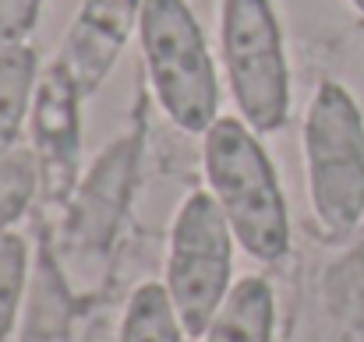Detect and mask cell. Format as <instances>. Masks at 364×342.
<instances>
[{
	"label": "cell",
	"instance_id": "cell-1",
	"mask_svg": "<svg viewBox=\"0 0 364 342\" xmlns=\"http://www.w3.org/2000/svg\"><path fill=\"white\" fill-rule=\"evenodd\" d=\"M205 180L251 258L279 261L290 250V212L279 177L244 116H220L205 131Z\"/></svg>",
	"mask_w": 364,
	"mask_h": 342
},
{
	"label": "cell",
	"instance_id": "cell-2",
	"mask_svg": "<svg viewBox=\"0 0 364 342\" xmlns=\"http://www.w3.org/2000/svg\"><path fill=\"white\" fill-rule=\"evenodd\" d=\"M138 39L163 114L188 134H205L220 120V78L191 4L141 0Z\"/></svg>",
	"mask_w": 364,
	"mask_h": 342
},
{
	"label": "cell",
	"instance_id": "cell-3",
	"mask_svg": "<svg viewBox=\"0 0 364 342\" xmlns=\"http://www.w3.org/2000/svg\"><path fill=\"white\" fill-rule=\"evenodd\" d=\"M304 170L315 216L350 233L364 216V114L340 82H322L308 103Z\"/></svg>",
	"mask_w": 364,
	"mask_h": 342
},
{
	"label": "cell",
	"instance_id": "cell-4",
	"mask_svg": "<svg viewBox=\"0 0 364 342\" xmlns=\"http://www.w3.org/2000/svg\"><path fill=\"white\" fill-rule=\"evenodd\" d=\"M220 50L237 114L258 131L290 116V64L272 0H220Z\"/></svg>",
	"mask_w": 364,
	"mask_h": 342
},
{
	"label": "cell",
	"instance_id": "cell-5",
	"mask_svg": "<svg viewBox=\"0 0 364 342\" xmlns=\"http://www.w3.org/2000/svg\"><path fill=\"white\" fill-rule=\"evenodd\" d=\"M234 279V229L223 216L213 191H195L181 205L170 258H166V289L177 307V318L191 339H205L213 318L220 314Z\"/></svg>",
	"mask_w": 364,
	"mask_h": 342
},
{
	"label": "cell",
	"instance_id": "cell-6",
	"mask_svg": "<svg viewBox=\"0 0 364 342\" xmlns=\"http://www.w3.org/2000/svg\"><path fill=\"white\" fill-rule=\"evenodd\" d=\"M134 166H138V134H124L107 145V152L85 173L64 219V247L71 258L82 261L107 258L134 184Z\"/></svg>",
	"mask_w": 364,
	"mask_h": 342
},
{
	"label": "cell",
	"instance_id": "cell-7",
	"mask_svg": "<svg viewBox=\"0 0 364 342\" xmlns=\"http://www.w3.org/2000/svg\"><path fill=\"white\" fill-rule=\"evenodd\" d=\"M82 89L60 60H50L39 71L32 99V152L39 159V177L53 198L68 194L78 173L82 155V120H78Z\"/></svg>",
	"mask_w": 364,
	"mask_h": 342
},
{
	"label": "cell",
	"instance_id": "cell-8",
	"mask_svg": "<svg viewBox=\"0 0 364 342\" xmlns=\"http://www.w3.org/2000/svg\"><path fill=\"white\" fill-rule=\"evenodd\" d=\"M141 0H85L64 35L57 60L71 71L82 96L100 92L114 64L121 60L131 32L138 28Z\"/></svg>",
	"mask_w": 364,
	"mask_h": 342
},
{
	"label": "cell",
	"instance_id": "cell-9",
	"mask_svg": "<svg viewBox=\"0 0 364 342\" xmlns=\"http://www.w3.org/2000/svg\"><path fill=\"white\" fill-rule=\"evenodd\" d=\"M21 342H71V297L50 250H39L36 258V279L25 297Z\"/></svg>",
	"mask_w": 364,
	"mask_h": 342
},
{
	"label": "cell",
	"instance_id": "cell-10",
	"mask_svg": "<svg viewBox=\"0 0 364 342\" xmlns=\"http://www.w3.org/2000/svg\"><path fill=\"white\" fill-rule=\"evenodd\" d=\"M276 300L272 286L258 275H247L230 286L220 314L213 318L205 342H272Z\"/></svg>",
	"mask_w": 364,
	"mask_h": 342
},
{
	"label": "cell",
	"instance_id": "cell-11",
	"mask_svg": "<svg viewBox=\"0 0 364 342\" xmlns=\"http://www.w3.org/2000/svg\"><path fill=\"white\" fill-rule=\"evenodd\" d=\"M39 85V57L28 43L0 50V155L18 145V134L32 114Z\"/></svg>",
	"mask_w": 364,
	"mask_h": 342
},
{
	"label": "cell",
	"instance_id": "cell-12",
	"mask_svg": "<svg viewBox=\"0 0 364 342\" xmlns=\"http://www.w3.org/2000/svg\"><path fill=\"white\" fill-rule=\"evenodd\" d=\"M184 325L170 300V289L159 282H141L124 311L121 342H184Z\"/></svg>",
	"mask_w": 364,
	"mask_h": 342
},
{
	"label": "cell",
	"instance_id": "cell-13",
	"mask_svg": "<svg viewBox=\"0 0 364 342\" xmlns=\"http://www.w3.org/2000/svg\"><path fill=\"white\" fill-rule=\"evenodd\" d=\"M39 184V159L28 145H14L0 155V236L25 216Z\"/></svg>",
	"mask_w": 364,
	"mask_h": 342
},
{
	"label": "cell",
	"instance_id": "cell-14",
	"mask_svg": "<svg viewBox=\"0 0 364 342\" xmlns=\"http://www.w3.org/2000/svg\"><path fill=\"white\" fill-rule=\"evenodd\" d=\"M28 279V243L18 233L0 236V342L11 336Z\"/></svg>",
	"mask_w": 364,
	"mask_h": 342
},
{
	"label": "cell",
	"instance_id": "cell-15",
	"mask_svg": "<svg viewBox=\"0 0 364 342\" xmlns=\"http://www.w3.org/2000/svg\"><path fill=\"white\" fill-rule=\"evenodd\" d=\"M39 4L43 0H0V50L28 39L39 21Z\"/></svg>",
	"mask_w": 364,
	"mask_h": 342
},
{
	"label": "cell",
	"instance_id": "cell-16",
	"mask_svg": "<svg viewBox=\"0 0 364 342\" xmlns=\"http://www.w3.org/2000/svg\"><path fill=\"white\" fill-rule=\"evenodd\" d=\"M350 4H354V7H358V11L364 14V0H350Z\"/></svg>",
	"mask_w": 364,
	"mask_h": 342
}]
</instances>
